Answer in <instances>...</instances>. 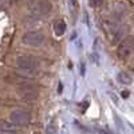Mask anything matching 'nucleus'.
Segmentation results:
<instances>
[{"mask_svg": "<svg viewBox=\"0 0 134 134\" xmlns=\"http://www.w3.org/2000/svg\"><path fill=\"white\" fill-rule=\"evenodd\" d=\"M16 67L18 70L24 74L26 76H34L38 72V60L32 55H20L16 59Z\"/></svg>", "mask_w": 134, "mask_h": 134, "instance_id": "f03ea898", "label": "nucleus"}, {"mask_svg": "<svg viewBox=\"0 0 134 134\" xmlns=\"http://www.w3.org/2000/svg\"><path fill=\"white\" fill-rule=\"evenodd\" d=\"M0 134H14V133H8V131H2L0 130Z\"/></svg>", "mask_w": 134, "mask_h": 134, "instance_id": "9b49d317", "label": "nucleus"}, {"mask_svg": "<svg viewBox=\"0 0 134 134\" xmlns=\"http://www.w3.org/2000/svg\"><path fill=\"white\" fill-rule=\"evenodd\" d=\"M51 9H52V4L50 0H31L27 4L28 16L31 19H35V20L50 14Z\"/></svg>", "mask_w": 134, "mask_h": 134, "instance_id": "f257e3e1", "label": "nucleus"}, {"mask_svg": "<svg viewBox=\"0 0 134 134\" xmlns=\"http://www.w3.org/2000/svg\"><path fill=\"white\" fill-rule=\"evenodd\" d=\"M118 78H119V82H121V83L129 85V83L131 82V78H130V75H129L127 72H119Z\"/></svg>", "mask_w": 134, "mask_h": 134, "instance_id": "1a4fd4ad", "label": "nucleus"}, {"mask_svg": "<svg viewBox=\"0 0 134 134\" xmlns=\"http://www.w3.org/2000/svg\"><path fill=\"white\" fill-rule=\"evenodd\" d=\"M131 54H133V39L131 36H129L118 46L117 55L121 60H127L131 57Z\"/></svg>", "mask_w": 134, "mask_h": 134, "instance_id": "39448f33", "label": "nucleus"}, {"mask_svg": "<svg viewBox=\"0 0 134 134\" xmlns=\"http://www.w3.org/2000/svg\"><path fill=\"white\" fill-rule=\"evenodd\" d=\"M44 34L40 31V30H30L27 32L23 34L21 36V42L26 46H30V47H39L44 43Z\"/></svg>", "mask_w": 134, "mask_h": 134, "instance_id": "7ed1b4c3", "label": "nucleus"}, {"mask_svg": "<svg viewBox=\"0 0 134 134\" xmlns=\"http://www.w3.org/2000/svg\"><path fill=\"white\" fill-rule=\"evenodd\" d=\"M19 95L24 100H35L38 98V91L34 90L32 87H20L19 88Z\"/></svg>", "mask_w": 134, "mask_h": 134, "instance_id": "423d86ee", "label": "nucleus"}, {"mask_svg": "<svg viewBox=\"0 0 134 134\" xmlns=\"http://www.w3.org/2000/svg\"><path fill=\"white\" fill-rule=\"evenodd\" d=\"M102 3H103V0H91V4L95 5V7H99Z\"/></svg>", "mask_w": 134, "mask_h": 134, "instance_id": "9d476101", "label": "nucleus"}, {"mask_svg": "<svg viewBox=\"0 0 134 134\" xmlns=\"http://www.w3.org/2000/svg\"><path fill=\"white\" fill-rule=\"evenodd\" d=\"M0 130H2V131H8V133H15L16 126H14L11 122H7L4 119H0Z\"/></svg>", "mask_w": 134, "mask_h": 134, "instance_id": "0eeeda50", "label": "nucleus"}, {"mask_svg": "<svg viewBox=\"0 0 134 134\" xmlns=\"http://www.w3.org/2000/svg\"><path fill=\"white\" fill-rule=\"evenodd\" d=\"M9 122L14 126H28L31 124V115L23 109H15L9 114Z\"/></svg>", "mask_w": 134, "mask_h": 134, "instance_id": "20e7f679", "label": "nucleus"}, {"mask_svg": "<svg viewBox=\"0 0 134 134\" xmlns=\"http://www.w3.org/2000/svg\"><path fill=\"white\" fill-rule=\"evenodd\" d=\"M54 31H55V34H57L58 36H62L63 34L66 32V23L63 20H58L57 23H55V26H54Z\"/></svg>", "mask_w": 134, "mask_h": 134, "instance_id": "6e6552de", "label": "nucleus"}]
</instances>
